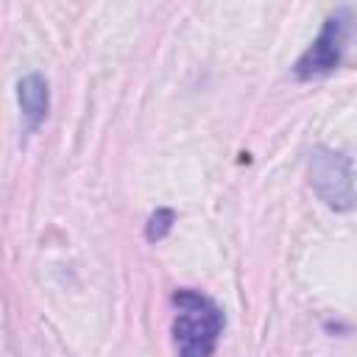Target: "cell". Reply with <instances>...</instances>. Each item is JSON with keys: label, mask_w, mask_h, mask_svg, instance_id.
<instances>
[{"label": "cell", "mask_w": 357, "mask_h": 357, "mask_svg": "<svg viewBox=\"0 0 357 357\" xmlns=\"http://www.w3.org/2000/svg\"><path fill=\"white\" fill-rule=\"evenodd\" d=\"M17 100H20V109H22V117L28 123V128H39L42 120L47 117V109H50V89H47V81L39 75V73H31L25 78H20L17 84Z\"/></svg>", "instance_id": "4"}, {"label": "cell", "mask_w": 357, "mask_h": 357, "mask_svg": "<svg viewBox=\"0 0 357 357\" xmlns=\"http://www.w3.org/2000/svg\"><path fill=\"white\" fill-rule=\"evenodd\" d=\"M310 184L315 195L335 212H349L357 204V190H354V167L351 159L340 151L332 148H312L310 153Z\"/></svg>", "instance_id": "2"}, {"label": "cell", "mask_w": 357, "mask_h": 357, "mask_svg": "<svg viewBox=\"0 0 357 357\" xmlns=\"http://www.w3.org/2000/svg\"><path fill=\"white\" fill-rule=\"evenodd\" d=\"M173 343L178 349V354L184 357H206L215 351L218 337L223 332V312L220 307L198 293V290H176L173 293Z\"/></svg>", "instance_id": "1"}, {"label": "cell", "mask_w": 357, "mask_h": 357, "mask_svg": "<svg viewBox=\"0 0 357 357\" xmlns=\"http://www.w3.org/2000/svg\"><path fill=\"white\" fill-rule=\"evenodd\" d=\"M349 33H351V11L340 8V11L329 14V17L324 20L321 33L312 39V45H310V47L298 56V61L293 64L296 78H298V81H312V78L329 75V73L340 64V59H343Z\"/></svg>", "instance_id": "3"}, {"label": "cell", "mask_w": 357, "mask_h": 357, "mask_svg": "<svg viewBox=\"0 0 357 357\" xmlns=\"http://www.w3.org/2000/svg\"><path fill=\"white\" fill-rule=\"evenodd\" d=\"M173 223H176V212H173V209H167V206L156 209V212L148 218V223H145V240H148V243L165 240V237L170 234Z\"/></svg>", "instance_id": "5"}]
</instances>
